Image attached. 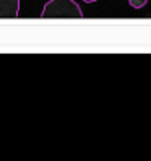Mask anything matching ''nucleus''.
I'll list each match as a JSON object with an SVG mask.
<instances>
[{"label":"nucleus","mask_w":151,"mask_h":161,"mask_svg":"<svg viewBox=\"0 0 151 161\" xmlns=\"http://www.w3.org/2000/svg\"><path fill=\"white\" fill-rule=\"evenodd\" d=\"M41 18H83V12L75 0H49Z\"/></svg>","instance_id":"f257e3e1"},{"label":"nucleus","mask_w":151,"mask_h":161,"mask_svg":"<svg viewBox=\"0 0 151 161\" xmlns=\"http://www.w3.org/2000/svg\"><path fill=\"white\" fill-rule=\"evenodd\" d=\"M20 0H0V18H18Z\"/></svg>","instance_id":"f03ea898"},{"label":"nucleus","mask_w":151,"mask_h":161,"mask_svg":"<svg viewBox=\"0 0 151 161\" xmlns=\"http://www.w3.org/2000/svg\"><path fill=\"white\" fill-rule=\"evenodd\" d=\"M128 3H130V7L132 8H143L146 3H148V0H128Z\"/></svg>","instance_id":"7ed1b4c3"},{"label":"nucleus","mask_w":151,"mask_h":161,"mask_svg":"<svg viewBox=\"0 0 151 161\" xmlns=\"http://www.w3.org/2000/svg\"><path fill=\"white\" fill-rule=\"evenodd\" d=\"M83 2H86V3H94V2H98V0H83Z\"/></svg>","instance_id":"20e7f679"}]
</instances>
